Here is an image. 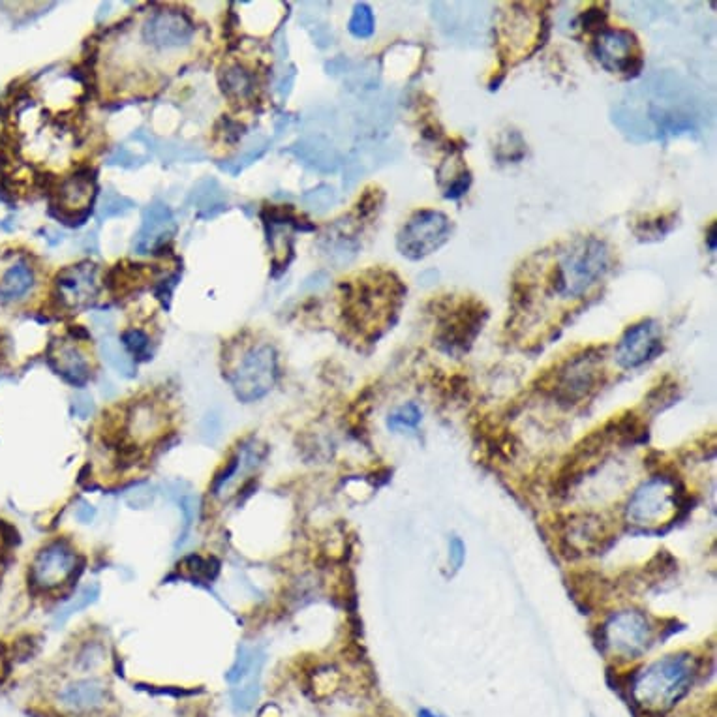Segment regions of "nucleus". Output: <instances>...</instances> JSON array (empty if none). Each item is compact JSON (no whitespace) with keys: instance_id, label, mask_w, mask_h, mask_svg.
<instances>
[{"instance_id":"1","label":"nucleus","mask_w":717,"mask_h":717,"mask_svg":"<svg viewBox=\"0 0 717 717\" xmlns=\"http://www.w3.org/2000/svg\"><path fill=\"white\" fill-rule=\"evenodd\" d=\"M697 671L699 667L693 654L678 652L661 657L635 674L631 699L644 714H667L689 693Z\"/></svg>"},{"instance_id":"2","label":"nucleus","mask_w":717,"mask_h":717,"mask_svg":"<svg viewBox=\"0 0 717 717\" xmlns=\"http://www.w3.org/2000/svg\"><path fill=\"white\" fill-rule=\"evenodd\" d=\"M611 250L597 237H580L560 254L552 288L565 299L580 297L609 273Z\"/></svg>"},{"instance_id":"3","label":"nucleus","mask_w":717,"mask_h":717,"mask_svg":"<svg viewBox=\"0 0 717 717\" xmlns=\"http://www.w3.org/2000/svg\"><path fill=\"white\" fill-rule=\"evenodd\" d=\"M684 509L686 494L682 485L672 477L657 475L633 492L626 507V520L642 532H661L680 519Z\"/></svg>"},{"instance_id":"4","label":"nucleus","mask_w":717,"mask_h":717,"mask_svg":"<svg viewBox=\"0 0 717 717\" xmlns=\"http://www.w3.org/2000/svg\"><path fill=\"white\" fill-rule=\"evenodd\" d=\"M402 299V286L393 275H372L359 280L348 295V316L359 329L382 327L397 310Z\"/></svg>"},{"instance_id":"5","label":"nucleus","mask_w":717,"mask_h":717,"mask_svg":"<svg viewBox=\"0 0 717 717\" xmlns=\"http://www.w3.org/2000/svg\"><path fill=\"white\" fill-rule=\"evenodd\" d=\"M601 639L612 656L637 659L644 656L656 641V627L641 611L614 612L605 622Z\"/></svg>"},{"instance_id":"6","label":"nucleus","mask_w":717,"mask_h":717,"mask_svg":"<svg viewBox=\"0 0 717 717\" xmlns=\"http://www.w3.org/2000/svg\"><path fill=\"white\" fill-rule=\"evenodd\" d=\"M451 237V220L440 211H419L400 229L398 252L408 260H425Z\"/></svg>"},{"instance_id":"7","label":"nucleus","mask_w":717,"mask_h":717,"mask_svg":"<svg viewBox=\"0 0 717 717\" xmlns=\"http://www.w3.org/2000/svg\"><path fill=\"white\" fill-rule=\"evenodd\" d=\"M278 378V357L273 346L260 344L246 353L231 378L235 397L241 402H256L265 397Z\"/></svg>"},{"instance_id":"8","label":"nucleus","mask_w":717,"mask_h":717,"mask_svg":"<svg viewBox=\"0 0 717 717\" xmlns=\"http://www.w3.org/2000/svg\"><path fill=\"white\" fill-rule=\"evenodd\" d=\"M603 376V359L592 351H586L569 359L560 368L554 382V397L565 406H575L590 397Z\"/></svg>"},{"instance_id":"9","label":"nucleus","mask_w":717,"mask_h":717,"mask_svg":"<svg viewBox=\"0 0 717 717\" xmlns=\"http://www.w3.org/2000/svg\"><path fill=\"white\" fill-rule=\"evenodd\" d=\"M263 665L265 652L261 648L246 644L239 648L235 663L226 674V680L231 687V701L237 710L246 712L260 699Z\"/></svg>"},{"instance_id":"10","label":"nucleus","mask_w":717,"mask_h":717,"mask_svg":"<svg viewBox=\"0 0 717 717\" xmlns=\"http://www.w3.org/2000/svg\"><path fill=\"white\" fill-rule=\"evenodd\" d=\"M79 558L66 541H53L38 552L31 565V584L36 590L51 592L74 577Z\"/></svg>"},{"instance_id":"11","label":"nucleus","mask_w":717,"mask_h":717,"mask_svg":"<svg viewBox=\"0 0 717 717\" xmlns=\"http://www.w3.org/2000/svg\"><path fill=\"white\" fill-rule=\"evenodd\" d=\"M597 61L612 74H631L641 70V49L637 38L624 29H605L595 38Z\"/></svg>"},{"instance_id":"12","label":"nucleus","mask_w":717,"mask_h":717,"mask_svg":"<svg viewBox=\"0 0 717 717\" xmlns=\"http://www.w3.org/2000/svg\"><path fill=\"white\" fill-rule=\"evenodd\" d=\"M194 23L190 17L181 10H158L149 16L143 25V40L145 44L156 47V49H181L186 47L194 38Z\"/></svg>"},{"instance_id":"13","label":"nucleus","mask_w":717,"mask_h":717,"mask_svg":"<svg viewBox=\"0 0 717 717\" xmlns=\"http://www.w3.org/2000/svg\"><path fill=\"white\" fill-rule=\"evenodd\" d=\"M663 348L657 321L644 320L629 327L616 346V361L622 368H639L652 361Z\"/></svg>"},{"instance_id":"14","label":"nucleus","mask_w":717,"mask_h":717,"mask_svg":"<svg viewBox=\"0 0 717 717\" xmlns=\"http://www.w3.org/2000/svg\"><path fill=\"white\" fill-rule=\"evenodd\" d=\"M560 539L571 556H586L603 550L605 543L611 539V534L609 526L601 517L573 515L565 522Z\"/></svg>"},{"instance_id":"15","label":"nucleus","mask_w":717,"mask_h":717,"mask_svg":"<svg viewBox=\"0 0 717 717\" xmlns=\"http://www.w3.org/2000/svg\"><path fill=\"white\" fill-rule=\"evenodd\" d=\"M57 293L66 308H81L89 305L98 295L96 265L79 263L66 267L57 276Z\"/></svg>"},{"instance_id":"16","label":"nucleus","mask_w":717,"mask_h":717,"mask_svg":"<svg viewBox=\"0 0 717 717\" xmlns=\"http://www.w3.org/2000/svg\"><path fill=\"white\" fill-rule=\"evenodd\" d=\"M265 457V447L258 440H246L239 445L237 453L231 457L228 466L224 468V472L218 473L213 483V494L222 498L241 477H245L252 470H256V466L260 464Z\"/></svg>"},{"instance_id":"17","label":"nucleus","mask_w":717,"mask_h":717,"mask_svg":"<svg viewBox=\"0 0 717 717\" xmlns=\"http://www.w3.org/2000/svg\"><path fill=\"white\" fill-rule=\"evenodd\" d=\"M173 228V216L166 205L156 203L143 214V228L139 231L134 248L138 254H147L154 246L166 241L169 229Z\"/></svg>"},{"instance_id":"18","label":"nucleus","mask_w":717,"mask_h":717,"mask_svg":"<svg viewBox=\"0 0 717 717\" xmlns=\"http://www.w3.org/2000/svg\"><path fill=\"white\" fill-rule=\"evenodd\" d=\"M107 689L98 680H79L61 691V702L74 712H92L104 706Z\"/></svg>"},{"instance_id":"19","label":"nucleus","mask_w":717,"mask_h":717,"mask_svg":"<svg viewBox=\"0 0 717 717\" xmlns=\"http://www.w3.org/2000/svg\"><path fill=\"white\" fill-rule=\"evenodd\" d=\"M51 363L55 365L57 372L66 382L74 383V385H85L91 376L89 361L85 359L83 351L79 350L77 346H70V344L55 346V350L51 353Z\"/></svg>"},{"instance_id":"20","label":"nucleus","mask_w":717,"mask_h":717,"mask_svg":"<svg viewBox=\"0 0 717 717\" xmlns=\"http://www.w3.org/2000/svg\"><path fill=\"white\" fill-rule=\"evenodd\" d=\"M34 286V271L27 260L10 265L0 278V303H12L27 295Z\"/></svg>"},{"instance_id":"21","label":"nucleus","mask_w":717,"mask_h":717,"mask_svg":"<svg viewBox=\"0 0 717 717\" xmlns=\"http://www.w3.org/2000/svg\"><path fill=\"white\" fill-rule=\"evenodd\" d=\"M164 415L151 402H141L134 406V410L128 417V432L134 436V440L147 442L154 434L162 428Z\"/></svg>"},{"instance_id":"22","label":"nucleus","mask_w":717,"mask_h":717,"mask_svg":"<svg viewBox=\"0 0 717 717\" xmlns=\"http://www.w3.org/2000/svg\"><path fill=\"white\" fill-rule=\"evenodd\" d=\"M220 85L229 98L246 100L254 94L256 77L241 64H229L228 68L220 74Z\"/></svg>"},{"instance_id":"23","label":"nucleus","mask_w":717,"mask_h":717,"mask_svg":"<svg viewBox=\"0 0 717 717\" xmlns=\"http://www.w3.org/2000/svg\"><path fill=\"white\" fill-rule=\"evenodd\" d=\"M92 196V183L89 177L74 175L61 186V203L68 211H79L89 205Z\"/></svg>"},{"instance_id":"24","label":"nucleus","mask_w":717,"mask_h":717,"mask_svg":"<svg viewBox=\"0 0 717 717\" xmlns=\"http://www.w3.org/2000/svg\"><path fill=\"white\" fill-rule=\"evenodd\" d=\"M100 350H102V355H104L107 363L115 368L119 374H123L126 378H132L136 374L134 361L128 357L126 351L121 350V346L115 340H104Z\"/></svg>"},{"instance_id":"25","label":"nucleus","mask_w":717,"mask_h":717,"mask_svg":"<svg viewBox=\"0 0 717 717\" xmlns=\"http://www.w3.org/2000/svg\"><path fill=\"white\" fill-rule=\"evenodd\" d=\"M421 419H423V413L413 402H410V404L400 406L387 417V427L395 430V432H398V430H415V428L419 427Z\"/></svg>"},{"instance_id":"26","label":"nucleus","mask_w":717,"mask_h":717,"mask_svg":"<svg viewBox=\"0 0 717 717\" xmlns=\"http://www.w3.org/2000/svg\"><path fill=\"white\" fill-rule=\"evenodd\" d=\"M348 29H350L355 38H361V40L370 38L374 34L376 21H374V14H372V10L368 8L367 4H357L353 8Z\"/></svg>"},{"instance_id":"27","label":"nucleus","mask_w":717,"mask_h":717,"mask_svg":"<svg viewBox=\"0 0 717 717\" xmlns=\"http://www.w3.org/2000/svg\"><path fill=\"white\" fill-rule=\"evenodd\" d=\"M100 595V586L98 584H91V586H85L79 594L76 595V599H72L59 614H57V624H64L68 622L74 614H77L83 609H87L89 605H92Z\"/></svg>"},{"instance_id":"28","label":"nucleus","mask_w":717,"mask_h":717,"mask_svg":"<svg viewBox=\"0 0 717 717\" xmlns=\"http://www.w3.org/2000/svg\"><path fill=\"white\" fill-rule=\"evenodd\" d=\"M121 340H123L124 348L130 351L134 357H138V359H149L151 340H149V336L145 335L143 331H139V329H128V331H124Z\"/></svg>"},{"instance_id":"29","label":"nucleus","mask_w":717,"mask_h":717,"mask_svg":"<svg viewBox=\"0 0 717 717\" xmlns=\"http://www.w3.org/2000/svg\"><path fill=\"white\" fill-rule=\"evenodd\" d=\"M130 209H132V201L119 196L113 190H107L104 198H102V216H106V218L119 216V214H124Z\"/></svg>"},{"instance_id":"30","label":"nucleus","mask_w":717,"mask_h":717,"mask_svg":"<svg viewBox=\"0 0 717 717\" xmlns=\"http://www.w3.org/2000/svg\"><path fill=\"white\" fill-rule=\"evenodd\" d=\"M466 562V545L460 537H451L449 541V567L453 569V573L458 571Z\"/></svg>"},{"instance_id":"31","label":"nucleus","mask_w":717,"mask_h":717,"mask_svg":"<svg viewBox=\"0 0 717 717\" xmlns=\"http://www.w3.org/2000/svg\"><path fill=\"white\" fill-rule=\"evenodd\" d=\"M74 410L81 419H85L92 412V398L87 395H79L74 400Z\"/></svg>"},{"instance_id":"32","label":"nucleus","mask_w":717,"mask_h":717,"mask_svg":"<svg viewBox=\"0 0 717 717\" xmlns=\"http://www.w3.org/2000/svg\"><path fill=\"white\" fill-rule=\"evenodd\" d=\"M134 158H132V154L128 153L124 147H121V149H117L115 153H113V156L109 158V164H123V166H128V162H132Z\"/></svg>"},{"instance_id":"33","label":"nucleus","mask_w":717,"mask_h":717,"mask_svg":"<svg viewBox=\"0 0 717 717\" xmlns=\"http://www.w3.org/2000/svg\"><path fill=\"white\" fill-rule=\"evenodd\" d=\"M76 515L81 522H91L92 517H94V509L89 504H83V507L77 509Z\"/></svg>"},{"instance_id":"34","label":"nucleus","mask_w":717,"mask_h":717,"mask_svg":"<svg viewBox=\"0 0 717 717\" xmlns=\"http://www.w3.org/2000/svg\"><path fill=\"white\" fill-rule=\"evenodd\" d=\"M419 717H442L438 716L436 712H432V710H427V708H423L421 712H419Z\"/></svg>"}]
</instances>
